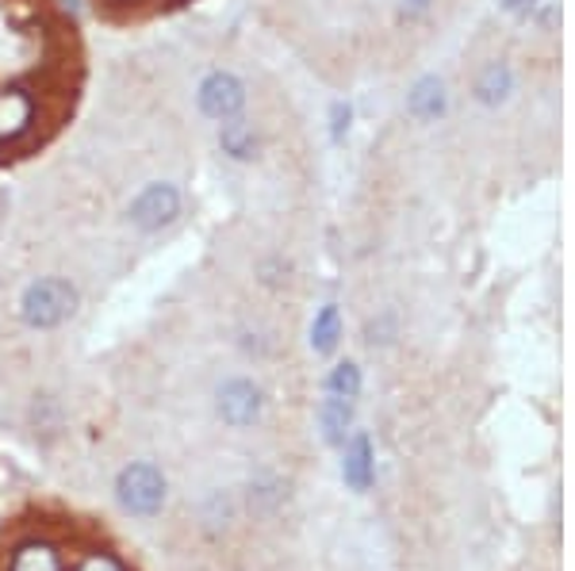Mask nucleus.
Wrapping results in <instances>:
<instances>
[{
	"instance_id": "obj_9",
	"label": "nucleus",
	"mask_w": 575,
	"mask_h": 571,
	"mask_svg": "<svg viewBox=\"0 0 575 571\" xmlns=\"http://www.w3.org/2000/svg\"><path fill=\"white\" fill-rule=\"evenodd\" d=\"M220 150L231 161H242V166H246V161H254L257 154H261L257 127L250 124V119H242V116L226 119V124H220Z\"/></svg>"
},
{
	"instance_id": "obj_1",
	"label": "nucleus",
	"mask_w": 575,
	"mask_h": 571,
	"mask_svg": "<svg viewBox=\"0 0 575 571\" xmlns=\"http://www.w3.org/2000/svg\"><path fill=\"white\" fill-rule=\"evenodd\" d=\"M77 288L66 276H39L23 288L20 296V318L31 331H58L62 323L77 315Z\"/></svg>"
},
{
	"instance_id": "obj_4",
	"label": "nucleus",
	"mask_w": 575,
	"mask_h": 571,
	"mask_svg": "<svg viewBox=\"0 0 575 571\" xmlns=\"http://www.w3.org/2000/svg\"><path fill=\"white\" fill-rule=\"evenodd\" d=\"M246 100H250L246 81H242L238 73H231V69H212V73L196 85L199 116L215 119V124H226V119L242 116V111H246Z\"/></svg>"
},
{
	"instance_id": "obj_19",
	"label": "nucleus",
	"mask_w": 575,
	"mask_h": 571,
	"mask_svg": "<svg viewBox=\"0 0 575 571\" xmlns=\"http://www.w3.org/2000/svg\"><path fill=\"white\" fill-rule=\"evenodd\" d=\"M534 4H537V0H503V8H507V12H529Z\"/></svg>"
},
{
	"instance_id": "obj_16",
	"label": "nucleus",
	"mask_w": 575,
	"mask_h": 571,
	"mask_svg": "<svg viewBox=\"0 0 575 571\" xmlns=\"http://www.w3.org/2000/svg\"><path fill=\"white\" fill-rule=\"evenodd\" d=\"M261 280H265V284H273V288H276V284H284L288 280V265L281 262V257H269V262H261Z\"/></svg>"
},
{
	"instance_id": "obj_17",
	"label": "nucleus",
	"mask_w": 575,
	"mask_h": 571,
	"mask_svg": "<svg viewBox=\"0 0 575 571\" xmlns=\"http://www.w3.org/2000/svg\"><path fill=\"white\" fill-rule=\"evenodd\" d=\"M77 571H124V568H119V560H111V557H104V552H100V557H85V564Z\"/></svg>"
},
{
	"instance_id": "obj_6",
	"label": "nucleus",
	"mask_w": 575,
	"mask_h": 571,
	"mask_svg": "<svg viewBox=\"0 0 575 571\" xmlns=\"http://www.w3.org/2000/svg\"><path fill=\"white\" fill-rule=\"evenodd\" d=\"M215 406H220V419L226 426H254L261 419V411H265V392L254 384V380L238 376V380H226L220 387V395H215Z\"/></svg>"
},
{
	"instance_id": "obj_3",
	"label": "nucleus",
	"mask_w": 575,
	"mask_h": 571,
	"mask_svg": "<svg viewBox=\"0 0 575 571\" xmlns=\"http://www.w3.org/2000/svg\"><path fill=\"white\" fill-rule=\"evenodd\" d=\"M42 124V92L35 85H0V150L20 146Z\"/></svg>"
},
{
	"instance_id": "obj_12",
	"label": "nucleus",
	"mask_w": 575,
	"mask_h": 571,
	"mask_svg": "<svg viewBox=\"0 0 575 571\" xmlns=\"http://www.w3.org/2000/svg\"><path fill=\"white\" fill-rule=\"evenodd\" d=\"M8 571H62V557L47 541H23L8 560Z\"/></svg>"
},
{
	"instance_id": "obj_11",
	"label": "nucleus",
	"mask_w": 575,
	"mask_h": 571,
	"mask_svg": "<svg viewBox=\"0 0 575 571\" xmlns=\"http://www.w3.org/2000/svg\"><path fill=\"white\" fill-rule=\"evenodd\" d=\"M319 422H322V437L330 445H345L353 426V400H338V395H327L319 406Z\"/></svg>"
},
{
	"instance_id": "obj_20",
	"label": "nucleus",
	"mask_w": 575,
	"mask_h": 571,
	"mask_svg": "<svg viewBox=\"0 0 575 571\" xmlns=\"http://www.w3.org/2000/svg\"><path fill=\"white\" fill-rule=\"evenodd\" d=\"M116 4H143V0H116Z\"/></svg>"
},
{
	"instance_id": "obj_2",
	"label": "nucleus",
	"mask_w": 575,
	"mask_h": 571,
	"mask_svg": "<svg viewBox=\"0 0 575 571\" xmlns=\"http://www.w3.org/2000/svg\"><path fill=\"white\" fill-rule=\"evenodd\" d=\"M185 211V196L173 180H150L143 185L127 204V223L138 230V235H162Z\"/></svg>"
},
{
	"instance_id": "obj_7",
	"label": "nucleus",
	"mask_w": 575,
	"mask_h": 571,
	"mask_svg": "<svg viewBox=\"0 0 575 571\" xmlns=\"http://www.w3.org/2000/svg\"><path fill=\"white\" fill-rule=\"evenodd\" d=\"M449 108V92H446V81L441 77H418L411 85V92H407V111L418 119V124H433V119H441Z\"/></svg>"
},
{
	"instance_id": "obj_18",
	"label": "nucleus",
	"mask_w": 575,
	"mask_h": 571,
	"mask_svg": "<svg viewBox=\"0 0 575 571\" xmlns=\"http://www.w3.org/2000/svg\"><path fill=\"white\" fill-rule=\"evenodd\" d=\"M430 12V0H403V16L407 20H418V16Z\"/></svg>"
},
{
	"instance_id": "obj_14",
	"label": "nucleus",
	"mask_w": 575,
	"mask_h": 571,
	"mask_svg": "<svg viewBox=\"0 0 575 571\" xmlns=\"http://www.w3.org/2000/svg\"><path fill=\"white\" fill-rule=\"evenodd\" d=\"M364 387L361 380V368H357V361H338L334 368H330L327 376V395H338V400H357Z\"/></svg>"
},
{
	"instance_id": "obj_8",
	"label": "nucleus",
	"mask_w": 575,
	"mask_h": 571,
	"mask_svg": "<svg viewBox=\"0 0 575 571\" xmlns=\"http://www.w3.org/2000/svg\"><path fill=\"white\" fill-rule=\"evenodd\" d=\"M342 475L353 491H369L372 480H377V453H372V437L369 434H353L350 445H345V461Z\"/></svg>"
},
{
	"instance_id": "obj_13",
	"label": "nucleus",
	"mask_w": 575,
	"mask_h": 571,
	"mask_svg": "<svg viewBox=\"0 0 575 571\" xmlns=\"http://www.w3.org/2000/svg\"><path fill=\"white\" fill-rule=\"evenodd\" d=\"M338 342H342V311H338V303H327V307H319L315 323H311V350L334 353Z\"/></svg>"
},
{
	"instance_id": "obj_10",
	"label": "nucleus",
	"mask_w": 575,
	"mask_h": 571,
	"mask_svg": "<svg viewBox=\"0 0 575 571\" xmlns=\"http://www.w3.org/2000/svg\"><path fill=\"white\" fill-rule=\"evenodd\" d=\"M476 100L487 104V108H495V104H503L514 92V73L507 62H487L484 69L476 73V85H472Z\"/></svg>"
},
{
	"instance_id": "obj_5",
	"label": "nucleus",
	"mask_w": 575,
	"mask_h": 571,
	"mask_svg": "<svg viewBox=\"0 0 575 571\" xmlns=\"http://www.w3.org/2000/svg\"><path fill=\"white\" fill-rule=\"evenodd\" d=\"M116 495L127 514L154 518L165 503V475H162V469H154V464H146V461L127 464L116 480Z\"/></svg>"
},
{
	"instance_id": "obj_15",
	"label": "nucleus",
	"mask_w": 575,
	"mask_h": 571,
	"mask_svg": "<svg viewBox=\"0 0 575 571\" xmlns=\"http://www.w3.org/2000/svg\"><path fill=\"white\" fill-rule=\"evenodd\" d=\"M350 124H353L350 104H334V108H330V135H334V142H342V138L350 135Z\"/></svg>"
}]
</instances>
